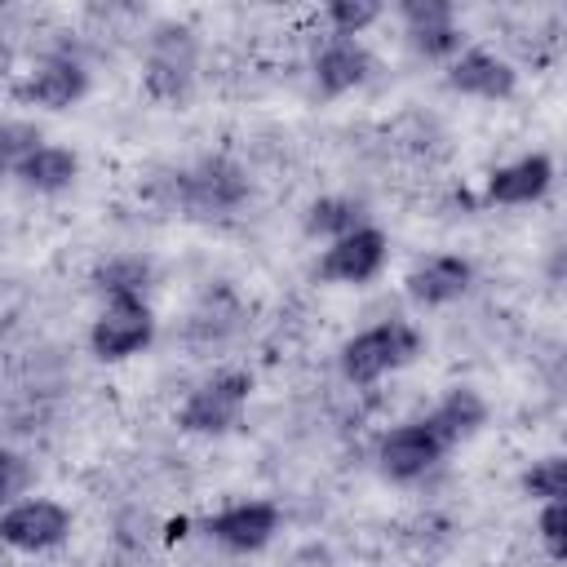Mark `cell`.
I'll list each match as a JSON object with an SVG mask.
<instances>
[{"mask_svg":"<svg viewBox=\"0 0 567 567\" xmlns=\"http://www.w3.org/2000/svg\"><path fill=\"white\" fill-rule=\"evenodd\" d=\"M421 346H425V337H421L416 323H408V319H381V323L354 332L341 346L337 368H341V377L350 385H372V381L408 368L421 354Z\"/></svg>","mask_w":567,"mask_h":567,"instance_id":"cell-1","label":"cell"},{"mask_svg":"<svg viewBox=\"0 0 567 567\" xmlns=\"http://www.w3.org/2000/svg\"><path fill=\"white\" fill-rule=\"evenodd\" d=\"M168 204L182 208L186 217H226L248 199V173L226 159V155H208L195 159L186 168H177L168 182Z\"/></svg>","mask_w":567,"mask_h":567,"instance_id":"cell-2","label":"cell"},{"mask_svg":"<svg viewBox=\"0 0 567 567\" xmlns=\"http://www.w3.org/2000/svg\"><path fill=\"white\" fill-rule=\"evenodd\" d=\"M252 399V377L244 368H226L213 372L208 381H199L182 408H177V425L186 434H230L244 421V408Z\"/></svg>","mask_w":567,"mask_h":567,"instance_id":"cell-3","label":"cell"},{"mask_svg":"<svg viewBox=\"0 0 567 567\" xmlns=\"http://www.w3.org/2000/svg\"><path fill=\"white\" fill-rule=\"evenodd\" d=\"M71 536V509L49 496H22L0 509V545L18 554H44L58 549Z\"/></svg>","mask_w":567,"mask_h":567,"instance_id":"cell-4","label":"cell"},{"mask_svg":"<svg viewBox=\"0 0 567 567\" xmlns=\"http://www.w3.org/2000/svg\"><path fill=\"white\" fill-rule=\"evenodd\" d=\"M447 452H452V447H447V443L430 430V421L421 416V421H403V425H394V430L381 434V443H377V465H381V474L394 478V483H416V478H425Z\"/></svg>","mask_w":567,"mask_h":567,"instance_id":"cell-5","label":"cell"},{"mask_svg":"<svg viewBox=\"0 0 567 567\" xmlns=\"http://www.w3.org/2000/svg\"><path fill=\"white\" fill-rule=\"evenodd\" d=\"M146 93L159 102H182L195 84V35L186 27H159L146 49Z\"/></svg>","mask_w":567,"mask_h":567,"instance_id":"cell-6","label":"cell"},{"mask_svg":"<svg viewBox=\"0 0 567 567\" xmlns=\"http://www.w3.org/2000/svg\"><path fill=\"white\" fill-rule=\"evenodd\" d=\"M155 337V315L142 297H120V301H106L89 328V346L97 359L115 363V359H128L137 350H146Z\"/></svg>","mask_w":567,"mask_h":567,"instance_id":"cell-7","label":"cell"},{"mask_svg":"<svg viewBox=\"0 0 567 567\" xmlns=\"http://www.w3.org/2000/svg\"><path fill=\"white\" fill-rule=\"evenodd\" d=\"M385 257H390V239H385V230H377L368 221V226H359V230H350L323 248L319 279L323 284H368L381 275Z\"/></svg>","mask_w":567,"mask_h":567,"instance_id":"cell-8","label":"cell"},{"mask_svg":"<svg viewBox=\"0 0 567 567\" xmlns=\"http://www.w3.org/2000/svg\"><path fill=\"white\" fill-rule=\"evenodd\" d=\"M408 44L430 62H452L465 44V31L456 27V9L447 0H403L399 4Z\"/></svg>","mask_w":567,"mask_h":567,"instance_id":"cell-9","label":"cell"},{"mask_svg":"<svg viewBox=\"0 0 567 567\" xmlns=\"http://www.w3.org/2000/svg\"><path fill=\"white\" fill-rule=\"evenodd\" d=\"M13 93H18V102H27V106L66 111V106H75V102L89 93V71H84V62H75L71 53H49V58H40V62L22 75V84H18Z\"/></svg>","mask_w":567,"mask_h":567,"instance_id":"cell-10","label":"cell"},{"mask_svg":"<svg viewBox=\"0 0 567 567\" xmlns=\"http://www.w3.org/2000/svg\"><path fill=\"white\" fill-rule=\"evenodd\" d=\"M279 523H284V514H279L275 501H235L221 514H213L204 523V532L217 545H226L230 554H257V549H266L275 540Z\"/></svg>","mask_w":567,"mask_h":567,"instance_id":"cell-11","label":"cell"},{"mask_svg":"<svg viewBox=\"0 0 567 567\" xmlns=\"http://www.w3.org/2000/svg\"><path fill=\"white\" fill-rule=\"evenodd\" d=\"M447 89L461 97H478V102H505L518 89V71L492 49H461L447 62Z\"/></svg>","mask_w":567,"mask_h":567,"instance_id":"cell-12","label":"cell"},{"mask_svg":"<svg viewBox=\"0 0 567 567\" xmlns=\"http://www.w3.org/2000/svg\"><path fill=\"white\" fill-rule=\"evenodd\" d=\"M470 284H474V266H470L465 257H456V252H434V257L416 261V266L408 270V279H403L408 297H412L416 306H425V310L461 301V297L470 292Z\"/></svg>","mask_w":567,"mask_h":567,"instance_id":"cell-13","label":"cell"},{"mask_svg":"<svg viewBox=\"0 0 567 567\" xmlns=\"http://www.w3.org/2000/svg\"><path fill=\"white\" fill-rule=\"evenodd\" d=\"M549 186H554V159L536 151V155H518V159L492 168L487 182H483V199L518 208V204H536Z\"/></svg>","mask_w":567,"mask_h":567,"instance_id":"cell-14","label":"cell"},{"mask_svg":"<svg viewBox=\"0 0 567 567\" xmlns=\"http://www.w3.org/2000/svg\"><path fill=\"white\" fill-rule=\"evenodd\" d=\"M315 84L323 97H341L359 84H368L372 75V53L363 49V40H341V35H328L315 53Z\"/></svg>","mask_w":567,"mask_h":567,"instance_id":"cell-15","label":"cell"},{"mask_svg":"<svg viewBox=\"0 0 567 567\" xmlns=\"http://www.w3.org/2000/svg\"><path fill=\"white\" fill-rule=\"evenodd\" d=\"M13 177H18L27 190L58 195V190H66V186L80 177V155H75L71 146L40 142V146H31V151L13 164Z\"/></svg>","mask_w":567,"mask_h":567,"instance_id":"cell-16","label":"cell"},{"mask_svg":"<svg viewBox=\"0 0 567 567\" xmlns=\"http://www.w3.org/2000/svg\"><path fill=\"white\" fill-rule=\"evenodd\" d=\"M425 421H430V430H434L447 447H456V443H465L470 434L483 430V421H487V403H483L478 390H470V385H452V390L425 412Z\"/></svg>","mask_w":567,"mask_h":567,"instance_id":"cell-17","label":"cell"},{"mask_svg":"<svg viewBox=\"0 0 567 567\" xmlns=\"http://www.w3.org/2000/svg\"><path fill=\"white\" fill-rule=\"evenodd\" d=\"M151 279H155V270H151V261L137 257V252L106 257V261H97V270H93V288L102 292V301H120V297H142V301H146Z\"/></svg>","mask_w":567,"mask_h":567,"instance_id":"cell-18","label":"cell"},{"mask_svg":"<svg viewBox=\"0 0 567 567\" xmlns=\"http://www.w3.org/2000/svg\"><path fill=\"white\" fill-rule=\"evenodd\" d=\"M359 226H368V213L350 195H323V199H315L306 208V235L310 239H328L332 244V239H341V235H350Z\"/></svg>","mask_w":567,"mask_h":567,"instance_id":"cell-19","label":"cell"},{"mask_svg":"<svg viewBox=\"0 0 567 567\" xmlns=\"http://www.w3.org/2000/svg\"><path fill=\"white\" fill-rule=\"evenodd\" d=\"M377 18H381V4H377V0H332V4L323 9L328 31L341 35V40H359Z\"/></svg>","mask_w":567,"mask_h":567,"instance_id":"cell-20","label":"cell"},{"mask_svg":"<svg viewBox=\"0 0 567 567\" xmlns=\"http://www.w3.org/2000/svg\"><path fill=\"white\" fill-rule=\"evenodd\" d=\"M523 492L532 501H563L567 496V461L563 456H540L532 461V470L523 474Z\"/></svg>","mask_w":567,"mask_h":567,"instance_id":"cell-21","label":"cell"},{"mask_svg":"<svg viewBox=\"0 0 567 567\" xmlns=\"http://www.w3.org/2000/svg\"><path fill=\"white\" fill-rule=\"evenodd\" d=\"M536 536L545 545V554L554 563H563L567 554V501H545L540 514H536Z\"/></svg>","mask_w":567,"mask_h":567,"instance_id":"cell-22","label":"cell"},{"mask_svg":"<svg viewBox=\"0 0 567 567\" xmlns=\"http://www.w3.org/2000/svg\"><path fill=\"white\" fill-rule=\"evenodd\" d=\"M27 487H31V461L13 447H0V509L22 501Z\"/></svg>","mask_w":567,"mask_h":567,"instance_id":"cell-23","label":"cell"},{"mask_svg":"<svg viewBox=\"0 0 567 567\" xmlns=\"http://www.w3.org/2000/svg\"><path fill=\"white\" fill-rule=\"evenodd\" d=\"M31 146H40V133H35V124H22V120H9V124H0V182L13 173V164L31 151Z\"/></svg>","mask_w":567,"mask_h":567,"instance_id":"cell-24","label":"cell"},{"mask_svg":"<svg viewBox=\"0 0 567 567\" xmlns=\"http://www.w3.org/2000/svg\"><path fill=\"white\" fill-rule=\"evenodd\" d=\"M0 567H13V563H0Z\"/></svg>","mask_w":567,"mask_h":567,"instance_id":"cell-25","label":"cell"}]
</instances>
